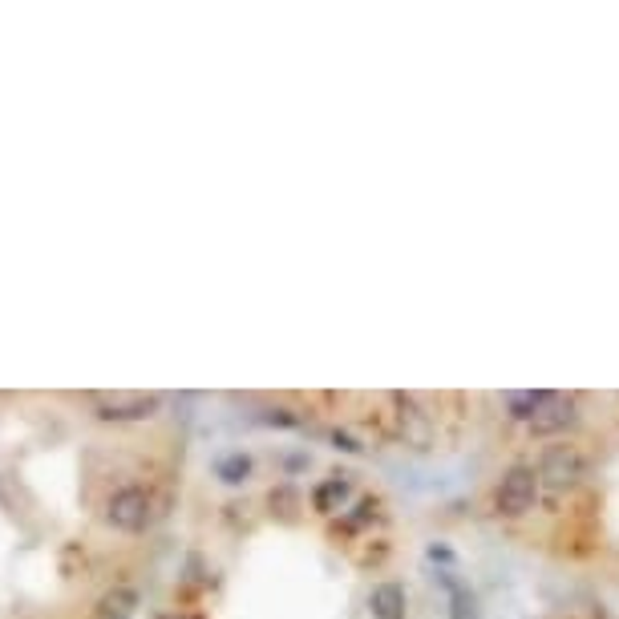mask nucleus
<instances>
[{
	"mask_svg": "<svg viewBox=\"0 0 619 619\" xmlns=\"http://www.w3.org/2000/svg\"><path fill=\"white\" fill-rule=\"evenodd\" d=\"M349 494H352L349 478H328V482H324V486H316L312 506H316V510H320V515H332V510H341V506L349 502Z\"/></svg>",
	"mask_w": 619,
	"mask_h": 619,
	"instance_id": "nucleus-8",
	"label": "nucleus"
},
{
	"mask_svg": "<svg viewBox=\"0 0 619 619\" xmlns=\"http://www.w3.org/2000/svg\"><path fill=\"white\" fill-rule=\"evenodd\" d=\"M579 474H583V458H579V450H571V445H555V450L542 454L539 478H547L550 486H567V482H575Z\"/></svg>",
	"mask_w": 619,
	"mask_h": 619,
	"instance_id": "nucleus-5",
	"label": "nucleus"
},
{
	"mask_svg": "<svg viewBox=\"0 0 619 619\" xmlns=\"http://www.w3.org/2000/svg\"><path fill=\"white\" fill-rule=\"evenodd\" d=\"M534 498H539V478H534V470L515 466V470L502 478V486H498V510H502V515H526L534 506Z\"/></svg>",
	"mask_w": 619,
	"mask_h": 619,
	"instance_id": "nucleus-3",
	"label": "nucleus"
},
{
	"mask_svg": "<svg viewBox=\"0 0 619 619\" xmlns=\"http://www.w3.org/2000/svg\"><path fill=\"white\" fill-rule=\"evenodd\" d=\"M332 442L341 445V450H349V454H357V450H360V445H357V442H352V437H349V433H332Z\"/></svg>",
	"mask_w": 619,
	"mask_h": 619,
	"instance_id": "nucleus-13",
	"label": "nucleus"
},
{
	"mask_svg": "<svg viewBox=\"0 0 619 619\" xmlns=\"http://www.w3.org/2000/svg\"><path fill=\"white\" fill-rule=\"evenodd\" d=\"M134 607H138V591H130V587H114V591L102 599L105 619H122V615H130Z\"/></svg>",
	"mask_w": 619,
	"mask_h": 619,
	"instance_id": "nucleus-10",
	"label": "nucleus"
},
{
	"mask_svg": "<svg viewBox=\"0 0 619 619\" xmlns=\"http://www.w3.org/2000/svg\"><path fill=\"white\" fill-rule=\"evenodd\" d=\"M542 397H547V392H506V405H510V413H515V417L531 421L534 409L542 405Z\"/></svg>",
	"mask_w": 619,
	"mask_h": 619,
	"instance_id": "nucleus-11",
	"label": "nucleus"
},
{
	"mask_svg": "<svg viewBox=\"0 0 619 619\" xmlns=\"http://www.w3.org/2000/svg\"><path fill=\"white\" fill-rule=\"evenodd\" d=\"M150 515H154V502H150V494H146V490H134V486L130 490H118V494L105 502V523L118 526V531H126V534L146 531Z\"/></svg>",
	"mask_w": 619,
	"mask_h": 619,
	"instance_id": "nucleus-1",
	"label": "nucleus"
},
{
	"mask_svg": "<svg viewBox=\"0 0 619 619\" xmlns=\"http://www.w3.org/2000/svg\"><path fill=\"white\" fill-rule=\"evenodd\" d=\"M162 405L158 392H94V409L105 421H142Z\"/></svg>",
	"mask_w": 619,
	"mask_h": 619,
	"instance_id": "nucleus-2",
	"label": "nucleus"
},
{
	"mask_svg": "<svg viewBox=\"0 0 619 619\" xmlns=\"http://www.w3.org/2000/svg\"><path fill=\"white\" fill-rule=\"evenodd\" d=\"M392 401H397V417H401V429H405V437H409L413 445H425L429 442V417L425 413H421V405L413 401L409 392H397V397H392Z\"/></svg>",
	"mask_w": 619,
	"mask_h": 619,
	"instance_id": "nucleus-6",
	"label": "nucleus"
},
{
	"mask_svg": "<svg viewBox=\"0 0 619 619\" xmlns=\"http://www.w3.org/2000/svg\"><path fill=\"white\" fill-rule=\"evenodd\" d=\"M567 425H575V401L563 397V392H547L531 417V429L534 433H558V429H567Z\"/></svg>",
	"mask_w": 619,
	"mask_h": 619,
	"instance_id": "nucleus-4",
	"label": "nucleus"
},
{
	"mask_svg": "<svg viewBox=\"0 0 619 619\" xmlns=\"http://www.w3.org/2000/svg\"><path fill=\"white\" fill-rule=\"evenodd\" d=\"M454 619H474V599L466 591H454Z\"/></svg>",
	"mask_w": 619,
	"mask_h": 619,
	"instance_id": "nucleus-12",
	"label": "nucleus"
},
{
	"mask_svg": "<svg viewBox=\"0 0 619 619\" xmlns=\"http://www.w3.org/2000/svg\"><path fill=\"white\" fill-rule=\"evenodd\" d=\"M215 478L223 482V486H243L247 478H252V458L247 454H227L215 462Z\"/></svg>",
	"mask_w": 619,
	"mask_h": 619,
	"instance_id": "nucleus-9",
	"label": "nucleus"
},
{
	"mask_svg": "<svg viewBox=\"0 0 619 619\" xmlns=\"http://www.w3.org/2000/svg\"><path fill=\"white\" fill-rule=\"evenodd\" d=\"M368 607H373V619H405V587L381 583L368 599Z\"/></svg>",
	"mask_w": 619,
	"mask_h": 619,
	"instance_id": "nucleus-7",
	"label": "nucleus"
}]
</instances>
